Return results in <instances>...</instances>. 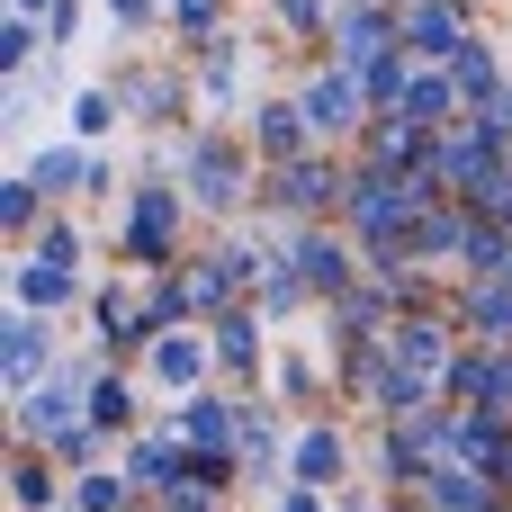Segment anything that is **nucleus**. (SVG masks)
Masks as SVG:
<instances>
[{"mask_svg":"<svg viewBox=\"0 0 512 512\" xmlns=\"http://www.w3.org/2000/svg\"><path fill=\"white\" fill-rule=\"evenodd\" d=\"M441 108H450V90H441V81H414V90H405V117H414V126H432Z\"/></svg>","mask_w":512,"mask_h":512,"instance_id":"20e7f679","label":"nucleus"},{"mask_svg":"<svg viewBox=\"0 0 512 512\" xmlns=\"http://www.w3.org/2000/svg\"><path fill=\"white\" fill-rule=\"evenodd\" d=\"M135 234H144V243H162V234H171V198H162V189L135 207Z\"/></svg>","mask_w":512,"mask_h":512,"instance_id":"1a4fd4ad","label":"nucleus"},{"mask_svg":"<svg viewBox=\"0 0 512 512\" xmlns=\"http://www.w3.org/2000/svg\"><path fill=\"white\" fill-rule=\"evenodd\" d=\"M459 90L486 99V90H495V63H486V54H459Z\"/></svg>","mask_w":512,"mask_h":512,"instance_id":"9d476101","label":"nucleus"},{"mask_svg":"<svg viewBox=\"0 0 512 512\" xmlns=\"http://www.w3.org/2000/svg\"><path fill=\"white\" fill-rule=\"evenodd\" d=\"M261 135H270V153H297V108H261Z\"/></svg>","mask_w":512,"mask_h":512,"instance_id":"6e6552de","label":"nucleus"},{"mask_svg":"<svg viewBox=\"0 0 512 512\" xmlns=\"http://www.w3.org/2000/svg\"><path fill=\"white\" fill-rule=\"evenodd\" d=\"M414 36H423L432 54H450V45H459V27H450V9H423V18H414Z\"/></svg>","mask_w":512,"mask_h":512,"instance_id":"0eeeda50","label":"nucleus"},{"mask_svg":"<svg viewBox=\"0 0 512 512\" xmlns=\"http://www.w3.org/2000/svg\"><path fill=\"white\" fill-rule=\"evenodd\" d=\"M45 360V324H9V378H27Z\"/></svg>","mask_w":512,"mask_h":512,"instance_id":"7ed1b4c3","label":"nucleus"},{"mask_svg":"<svg viewBox=\"0 0 512 512\" xmlns=\"http://www.w3.org/2000/svg\"><path fill=\"white\" fill-rule=\"evenodd\" d=\"M189 441H207V450H216V441H225V414H216V405H189Z\"/></svg>","mask_w":512,"mask_h":512,"instance_id":"9b49d317","label":"nucleus"},{"mask_svg":"<svg viewBox=\"0 0 512 512\" xmlns=\"http://www.w3.org/2000/svg\"><path fill=\"white\" fill-rule=\"evenodd\" d=\"M18 9H36V0H18Z\"/></svg>","mask_w":512,"mask_h":512,"instance_id":"f8f14e48","label":"nucleus"},{"mask_svg":"<svg viewBox=\"0 0 512 512\" xmlns=\"http://www.w3.org/2000/svg\"><path fill=\"white\" fill-rule=\"evenodd\" d=\"M306 126H324V135L351 126V81H315V90H306Z\"/></svg>","mask_w":512,"mask_h":512,"instance_id":"f257e3e1","label":"nucleus"},{"mask_svg":"<svg viewBox=\"0 0 512 512\" xmlns=\"http://www.w3.org/2000/svg\"><path fill=\"white\" fill-rule=\"evenodd\" d=\"M153 369H162L171 387H180V378H198V342H162V351H153Z\"/></svg>","mask_w":512,"mask_h":512,"instance_id":"423d86ee","label":"nucleus"},{"mask_svg":"<svg viewBox=\"0 0 512 512\" xmlns=\"http://www.w3.org/2000/svg\"><path fill=\"white\" fill-rule=\"evenodd\" d=\"M297 468H306V486H324V477L342 468V441H333V432H315V441H297Z\"/></svg>","mask_w":512,"mask_h":512,"instance_id":"f03ea898","label":"nucleus"},{"mask_svg":"<svg viewBox=\"0 0 512 512\" xmlns=\"http://www.w3.org/2000/svg\"><path fill=\"white\" fill-rule=\"evenodd\" d=\"M225 180H234V162H225V153H216V144H198V189H207V198H234V189H225Z\"/></svg>","mask_w":512,"mask_h":512,"instance_id":"39448f33","label":"nucleus"}]
</instances>
